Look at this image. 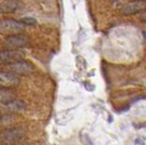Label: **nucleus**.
Masks as SVG:
<instances>
[{"label": "nucleus", "instance_id": "obj_1", "mask_svg": "<svg viewBox=\"0 0 146 145\" xmlns=\"http://www.w3.org/2000/svg\"><path fill=\"white\" fill-rule=\"evenodd\" d=\"M24 52L15 49H8L0 51V63L2 64H13L17 62H20L24 58Z\"/></svg>", "mask_w": 146, "mask_h": 145}, {"label": "nucleus", "instance_id": "obj_2", "mask_svg": "<svg viewBox=\"0 0 146 145\" xmlns=\"http://www.w3.org/2000/svg\"><path fill=\"white\" fill-rule=\"evenodd\" d=\"M24 29V25L20 21L12 19H5L0 21V33L2 34H15L20 33Z\"/></svg>", "mask_w": 146, "mask_h": 145}, {"label": "nucleus", "instance_id": "obj_3", "mask_svg": "<svg viewBox=\"0 0 146 145\" xmlns=\"http://www.w3.org/2000/svg\"><path fill=\"white\" fill-rule=\"evenodd\" d=\"M30 43V40L28 36L23 34H15V35H9L5 39V45L8 49H15L19 50L21 47L28 46Z\"/></svg>", "mask_w": 146, "mask_h": 145}, {"label": "nucleus", "instance_id": "obj_4", "mask_svg": "<svg viewBox=\"0 0 146 145\" xmlns=\"http://www.w3.org/2000/svg\"><path fill=\"white\" fill-rule=\"evenodd\" d=\"M146 9V0H134L129 3H126L124 7L122 8L121 12L124 15H132L139 13L141 11Z\"/></svg>", "mask_w": 146, "mask_h": 145}, {"label": "nucleus", "instance_id": "obj_5", "mask_svg": "<svg viewBox=\"0 0 146 145\" xmlns=\"http://www.w3.org/2000/svg\"><path fill=\"white\" fill-rule=\"evenodd\" d=\"M20 84V78L13 72L2 71L0 72V86L6 88H13Z\"/></svg>", "mask_w": 146, "mask_h": 145}, {"label": "nucleus", "instance_id": "obj_6", "mask_svg": "<svg viewBox=\"0 0 146 145\" xmlns=\"http://www.w3.org/2000/svg\"><path fill=\"white\" fill-rule=\"evenodd\" d=\"M8 72H11L15 74V75H25V74H29L31 72L34 67L33 65L30 63V62H27V61H20V62H17V63H13V64H10L8 65Z\"/></svg>", "mask_w": 146, "mask_h": 145}, {"label": "nucleus", "instance_id": "obj_7", "mask_svg": "<svg viewBox=\"0 0 146 145\" xmlns=\"http://www.w3.org/2000/svg\"><path fill=\"white\" fill-rule=\"evenodd\" d=\"M23 134H24V132L22 131V129H9V130L1 132L0 141L3 142L5 144L15 143L23 136Z\"/></svg>", "mask_w": 146, "mask_h": 145}, {"label": "nucleus", "instance_id": "obj_8", "mask_svg": "<svg viewBox=\"0 0 146 145\" xmlns=\"http://www.w3.org/2000/svg\"><path fill=\"white\" fill-rule=\"evenodd\" d=\"M19 7L17 0H2L0 1V13H11Z\"/></svg>", "mask_w": 146, "mask_h": 145}, {"label": "nucleus", "instance_id": "obj_9", "mask_svg": "<svg viewBox=\"0 0 146 145\" xmlns=\"http://www.w3.org/2000/svg\"><path fill=\"white\" fill-rule=\"evenodd\" d=\"M15 92L11 88H0V103L7 104L15 99Z\"/></svg>", "mask_w": 146, "mask_h": 145}, {"label": "nucleus", "instance_id": "obj_10", "mask_svg": "<svg viewBox=\"0 0 146 145\" xmlns=\"http://www.w3.org/2000/svg\"><path fill=\"white\" fill-rule=\"evenodd\" d=\"M6 108L11 110V111H21L24 109V102L21 100H12L11 102H9L6 104Z\"/></svg>", "mask_w": 146, "mask_h": 145}, {"label": "nucleus", "instance_id": "obj_11", "mask_svg": "<svg viewBox=\"0 0 146 145\" xmlns=\"http://www.w3.org/2000/svg\"><path fill=\"white\" fill-rule=\"evenodd\" d=\"M15 120V116L7 114V116H2L0 118V125H8V124L12 123V121Z\"/></svg>", "mask_w": 146, "mask_h": 145}, {"label": "nucleus", "instance_id": "obj_12", "mask_svg": "<svg viewBox=\"0 0 146 145\" xmlns=\"http://www.w3.org/2000/svg\"><path fill=\"white\" fill-rule=\"evenodd\" d=\"M23 24V25H35L37 23V21L34 19V18H32V17H27V18H23L21 19V21H20Z\"/></svg>", "mask_w": 146, "mask_h": 145}, {"label": "nucleus", "instance_id": "obj_13", "mask_svg": "<svg viewBox=\"0 0 146 145\" xmlns=\"http://www.w3.org/2000/svg\"><path fill=\"white\" fill-rule=\"evenodd\" d=\"M139 20L141 21H146V12H144L143 15H139Z\"/></svg>", "mask_w": 146, "mask_h": 145}, {"label": "nucleus", "instance_id": "obj_14", "mask_svg": "<svg viewBox=\"0 0 146 145\" xmlns=\"http://www.w3.org/2000/svg\"><path fill=\"white\" fill-rule=\"evenodd\" d=\"M15 145H25V144H22V143H15Z\"/></svg>", "mask_w": 146, "mask_h": 145}]
</instances>
